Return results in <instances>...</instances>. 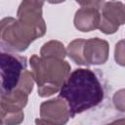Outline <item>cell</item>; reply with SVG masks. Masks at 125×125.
Masks as SVG:
<instances>
[{
    "label": "cell",
    "mask_w": 125,
    "mask_h": 125,
    "mask_svg": "<svg viewBox=\"0 0 125 125\" xmlns=\"http://www.w3.org/2000/svg\"><path fill=\"white\" fill-rule=\"evenodd\" d=\"M29 62L38 95L42 98L59 92L70 73V64L62 59L33 55Z\"/></svg>",
    "instance_id": "cell-2"
},
{
    "label": "cell",
    "mask_w": 125,
    "mask_h": 125,
    "mask_svg": "<svg viewBox=\"0 0 125 125\" xmlns=\"http://www.w3.org/2000/svg\"><path fill=\"white\" fill-rule=\"evenodd\" d=\"M36 36L12 17L0 21V42L14 52L25 51Z\"/></svg>",
    "instance_id": "cell-4"
},
{
    "label": "cell",
    "mask_w": 125,
    "mask_h": 125,
    "mask_svg": "<svg viewBox=\"0 0 125 125\" xmlns=\"http://www.w3.org/2000/svg\"><path fill=\"white\" fill-rule=\"evenodd\" d=\"M0 125H3V122H2V120L0 119Z\"/></svg>",
    "instance_id": "cell-17"
},
{
    "label": "cell",
    "mask_w": 125,
    "mask_h": 125,
    "mask_svg": "<svg viewBox=\"0 0 125 125\" xmlns=\"http://www.w3.org/2000/svg\"><path fill=\"white\" fill-rule=\"evenodd\" d=\"M65 56L66 50L63 44L57 40H51L45 43L40 50V57H49L63 60Z\"/></svg>",
    "instance_id": "cell-11"
},
{
    "label": "cell",
    "mask_w": 125,
    "mask_h": 125,
    "mask_svg": "<svg viewBox=\"0 0 125 125\" xmlns=\"http://www.w3.org/2000/svg\"><path fill=\"white\" fill-rule=\"evenodd\" d=\"M85 39H75L70 42L66 49V54L68 57L77 64L84 65L83 57H82V49Z\"/></svg>",
    "instance_id": "cell-12"
},
{
    "label": "cell",
    "mask_w": 125,
    "mask_h": 125,
    "mask_svg": "<svg viewBox=\"0 0 125 125\" xmlns=\"http://www.w3.org/2000/svg\"><path fill=\"white\" fill-rule=\"evenodd\" d=\"M125 22V11L122 2H104L99 29L105 34L116 32L120 25Z\"/></svg>",
    "instance_id": "cell-7"
},
{
    "label": "cell",
    "mask_w": 125,
    "mask_h": 125,
    "mask_svg": "<svg viewBox=\"0 0 125 125\" xmlns=\"http://www.w3.org/2000/svg\"><path fill=\"white\" fill-rule=\"evenodd\" d=\"M35 124H36V125H52V124L48 123L47 121H45V120H43V119H41V118H37V119L35 120Z\"/></svg>",
    "instance_id": "cell-16"
},
{
    "label": "cell",
    "mask_w": 125,
    "mask_h": 125,
    "mask_svg": "<svg viewBox=\"0 0 125 125\" xmlns=\"http://www.w3.org/2000/svg\"><path fill=\"white\" fill-rule=\"evenodd\" d=\"M70 118L98 105L104 99V90L97 75L89 68H76L69 73L60 90Z\"/></svg>",
    "instance_id": "cell-1"
},
{
    "label": "cell",
    "mask_w": 125,
    "mask_h": 125,
    "mask_svg": "<svg viewBox=\"0 0 125 125\" xmlns=\"http://www.w3.org/2000/svg\"><path fill=\"white\" fill-rule=\"evenodd\" d=\"M109 45L107 41L101 38H91L84 40L82 57L84 65L103 64L108 59Z\"/></svg>",
    "instance_id": "cell-9"
},
{
    "label": "cell",
    "mask_w": 125,
    "mask_h": 125,
    "mask_svg": "<svg viewBox=\"0 0 125 125\" xmlns=\"http://www.w3.org/2000/svg\"><path fill=\"white\" fill-rule=\"evenodd\" d=\"M43 1H22L18 9V21L31 31L36 38L42 37L46 32V23L42 18Z\"/></svg>",
    "instance_id": "cell-5"
},
{
    "label": "cell",
    "mask_w": 125,
    "mask_h": 125,
    "mask_svg": "<svg viewBox=\"0 0 125 125\" xmlns=\"http://www.w3.org/2000/svg\"><path fill=\"white\" fill-rule=\"evenodd\" d=\"M26 69V58L18 55L0 42V96L14 90Z\"/></svg>",
    "instance_id": "cell-3"
},
{
    "label": "cell",
    "mask_w": 125,
    "mask_h": 125,
    "mask_svg": "<svg viewBox=\"0 0 125 125\" xmlns=\"http://www.w3.org/2000/svg\"><path fill=\"white\" fill-rule=\"evenodd\" d=\"M27 101L28 94L19 87H16L14 90L6 95L0 96V104L5 110L6 115L12 112L22 111L23 107L27 104Z\"/></svg>",
    "instance_id": "cell-10"
},
{
    "label": "cell",
    "mask_w": 125,
    "mask_h": 125,
    "mask_svg": "<svg viewBox=\"0 0 125 125\" xmlns=\"http://www.w3.org/2000/svg\"><path fill=\"white\" fill-rule=\"evenodd\" d=\"M124 41L120 40L115 46V61L120 65H124Z\"/></svg>",
    "instance_id": "cell-13"
},
{
    "label": "cell",
    "mask_w": 125,
    "mask_h": 125,
    "mask_svg": "<svg viewBox=\"0 0 125 125\" xmlns=\"http://www.w3.org/2000/svg\"><path fill=\"white\" fill-rule=\"evenodd\" d=\"M124 91L120 90L117 93H115L113 101H114V104L116 106V108L120 109L121 111H124Z\"/></svg>",
    "instance_id": "cell-14"
},
{
    "label": "cell",
    "mask_w": 125,
    "mask_h": 125,
    "mask_svg": "<svg viewBox=\"0 0 125 125\" xmlns=\"http://www.w3.org/2000/svg\"><path fill=\"white\" fill-rule=\"evenodd\" d=\"M77 3L82 7L75 13V27L82 32H88L97 29L101 21L100 9H102L104 1H86Z\"/></svg>",
    "instance_id": "cell-6"
},
{
    "label": "cell",
    "mask_w": 125,
    "mask_h": 125,
    "mask_svg": "<svg viewBox=\"0 0 125 125\" xmlns=\"http://www.w3.org/2000/svg\"><path fill=\"white\" fill-rule=\"evenodd\" d=\"M107 125H125V120H124V118H121V119L115 120L111 123H108Z\"/></svg>",
    "instance_id": "cell-15"
},
{
    "label": "cell",
    "mask_w": 125,
    "mask_h": 125,
    "mask_svg": "<svg viewBox=\"0 0 125 125\" xmlns=\"http://www.w3.org/2000/svg\"><path fill=\"white\" fill-rule=\"evenodd\" d=\"M40 117L52 125H65L70 114L65 101L59 97L41 104Z\"/></svg>",
    "instance_id": "cell-8"
}]
</instances>
